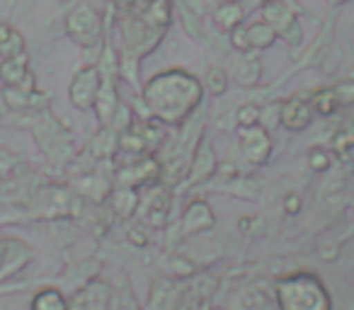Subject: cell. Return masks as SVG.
Instances as JSON below:
<instances>
[{
    "instance_id": "obj_1",
    "label": "cell",
    "mask_w": 354,
    "mask_h": 310,
    "mask_svg": "<svg viewBox=\"0 0 354 310\" xmlns=\"http://www.w3.org/2000/svg\"><path fill=\"white\" fill-rule=\"evenodd\" d=\"M143 102L148 112L165 124L185 122L202 102V83L185 70H165L143 88Z\"/></svg>"
},
{
    "instance_id": "obj_2",
    "label": "cell",
    "mask_w": 354,
    "mask_h": 310,
    "mask_svg": "<svg viewBox=\"0 0 354 310\" xmlns=\"http://www.w3.org/2000/svg\"><path fill=\"white\" fill-rule=\"evenodd\" d=\"M279 310H330V296L323 281L308 271L281 276L277 281Z\"/></svg>"
},
{
    "instance_id": "obj_3",
    "label": "cell",
    "mask_w": 354,
    "mask_h": 310,
    "mask_svg": "<svg viewBox=\"0 0 354 310\" xmlns=\"http://www.w3.org/2000/svg\"><path fill=\"white\" fill-rule=\"evenodd\" d=\"M35 138L39 148L46 153V158L54 163H66L71 158V138L66 128L49 114H41L35 122Z\"/></svg>"
},
{
    "instance_id": "obj_4",
    "label": "cell",
    "mask_w": 354,
    "mask_h": 310,
    "mask_svg": "<svg viewBox=\"0 0 354 310\" xmlns=\"http://www.w3.org/2000/svg\"><path fill=\"white\" fill-rule=\"evenodd\" d=\"M66 32L83 46H95L102 39V20L90 6H78L66 20Z\"/></svg>"
},
{
    "instance_id": "obj_5",
    "label": "cell",
    "mask_w": 354,
    "mask_h": 310,
    "mask_svg": "<svg viewBox=\"0 0 354 310\" xmlns=\"http://www.w3.org/2000/svg\"><path fill=\"white\" fill-rule=\"evenodd\" d=\"M262 20L284 37L289 44H299L301 41V27L296 22V15L284 0H265L262 3Z\"/></svg>"
},
{
    "instance_id": "obj_6",
    "label": "cell",
    "mask_w": 354,
    "mask_h": 310,
    "mask_svg": "<svg viewBox=\"0 0 354 310\" xmlns=\"http://www.w3.org/2000/svg\"><path fill=\"white\" fill-rule=\"evenodd\" d=\"M100 85H102V75H100L97 66H88V68L78 70L71 83V102L78 109H90L97 99Z\"/></svg>"
},
{
    "instance_id": "obj_7",
    "label": "cell",
    "mask_w": 354,
    "mask_h": 310,
    "mask_svg": "<svg viewBox=\"0 0 354 310\" xmlns=\"http://www.w3.org/2000/svg\"><path fill=\"white\" fill-rule=\"evenodd\" d=\"M241 148L250 163H255V165L267 163V158H270V153H272V141H270L267 128L260 126V124L241 128Z\"/></svg>"
},
{
    "instance_id": "obj_8",
    "label": "cell",
    "mask_w": 354,
    "mask_h": 310,
    "mask_svg": "<svg viewBox=\"0 0 354 310\" xmlns=\"http://www.w3.org/2000/svg\"><path fill=\"white\" fill-rule=\"evenodd\" d=\"M32 260V252L20 240H3L0 242V281L17 274L27 262Z\"/></svg>"
},
{
    "instance_id": "obj_9",
    "label": "cell",
    "mask_w": 354,
    "mask_h": 310,
    "mask_svg": "<svg viewBox=\"0 0 354 310\" xmlns=\"http://www.w3.org/2000/svg\"><path fill=\"white\" fill-rule=\"evenodd\" d=\"M0 78H3L6 88L35 90V80H32L30 70H27L25 54L15 56V59H3V64H0Z\"/></svg>"
},
{
    "instance_id": "obj_10",
    "label": "cell",
    "mask_w": 354,
    "mask_h": 310,
    "mask_svg": "<svg viewBox=\"0 0 354 310\" xmlns=\"http://www.w3.org/2000/svg\"><path fill=\"white\" fill-rule=\"evenodd\" d=\"M310 119H313V112H310V104L306 102V99L291 97L281 104L279 124H284L289 131H304L310 124Z\"/></svg>"
},
{
    "instance_id": "obj_11",
    "label": "cell",
    "mask_w": 354,
    "mask_h": 310,
    "mask_svg": "<svg viewBox=\"0 0 354 310\" xmlns=\"http://www.w3.org/2000/svg\"><path fill=\"white\" fill-rule=\"evenodd\" d=\"M216 223V218H214L212 209H209V204L204 202H194L187 206V211H185L183 216V231L185 233H202V231H209V228Z\"/></svg>"
},
{
    "instance_id": "obj_12",
    "label": "cell",
    "mask_w": 354,
    "mask_h": 310,
    "mask_svg": "<svg viewBox=\"0 0 354 310\" xmlns=\"http://www.w3.org/2000/svg\"><path fill=\"white\" fill-rule=\"evenodd\" d=\"M107 298L109 291L104 284H90L88 289H83L73 298V303L68 305V310H107Z\"/></svg>"
},
{
    "instance_id": "obj_13",
    "label": "cell",
    "mask_w": 354,
    "mask_h": 310,
    "mask_svg": "<svg viewBox=\"0 0 354 310\" xmlns=\"http://www.w3.org/2000/svg\"><path fill=\"white\" fill-rule=\"evenodd\" d=\"M167 211H170V192L167 189H158L156 194L148 197V206H146V223L153 228H162L167 221Z\"/></svg>"
},
{
    "instance_id": "obj_14",
    "label": "cell",
    "mask_w": 354,
    "mask_h": 310,
    "mask_svg": "<svg viewBox=\"0 0 354 310\" xmlns=\"http://www.w3.org/2000/svg\"><path fill=\"white\" fill-rule=\"evenodd\" d=\"M95 107H97V117L102 119L104 124L114 119V114H117V109H119L117 90H114V78H102L97 99H95Z\"/></svg>"
},
{
    "instance_id": "obj_15",
    "label": "cell",
    "mask_w": 354,
    "mask_h": 310,
    "mask_svg": "<svg viewBox=\"0 0 354 310\" xmlns=\"http://www.w3.org/2000/svg\"><path fill=\"white\" fill-rule=\"evenodd\" d=\"M156 175H158V163L153 158H146L119 170V182L127 184V187H133V184L146 182L148 177H156Z\"/></svg>"
},
{
    "instance_id": "obj_16",
    "label": "cell",
    "mask_w": 354,
    "mask_h": 310,
    "mask_svg": "<svg viewBox=\"0 0 354 310\" xmlns=\"http://www.w3.org/2000/svg\"><path fill=\"white\" fill-rule=\"evenodd\" d=\"M231 70L238 83L245 85V88H252V85H257V80H260V61L250 54H241L238 59H233Z\"/></svg>"
},
{
    "instance_id": "obj_17",
    "label": "cell",
    "mask_w": 354,
    "mask_h": 310,
    "mask_svg": "<svg viewBox=\"0 0 354 310\" xmlns=\"http://www.w3.org/2000/svg\"><path fill=\"white\" fill-rule=\"evenodd\" d=\"M216 173V158H214V151L209 143L199 146L197 155H194V163H192V182H202V180L212 177Z\"/></svg>"
},
{
    "instance_id": "obj_18",
    "label": "cell",
    "mask_w": 354,
    "mask_h": 310,
    "mask_svg": "<svg viewBox=\"0 0 354 310\" xmlns=\"http://www.w3.org/2000/svg\"><path fill=\"white\" fill-rule=\"evenodd\" d=\"M25 54V39L10 25H0V56L3 59H15Z\"/></svg>"
},
{
    "instance_id": "obj_19",
    "label": "cell",
    "mask_w": 354,
    "mask_h": 310,
    "mask_svg": "<svg viewBox=\"0 0 354 310\" xmlns=\"http://www.w3.org/2000/svg\"><path fill=\"white\" fill-rule=\"evenodd\" d=\"M32 310H68V300L59 289H41L32 298Z\"/></svg>"
},
{
    "instance_id": "obj_20",
    "label": "cell",
    "mask_w": 354,
    "mask_h": 310,
    "mask_svg": "<svg viewBox=\"0 0 354 310\" xmlns=\"http://www.w3.org/2000/svg\"><path fill=\"white\" fill-rule=\"evenodd\" d=\"M245 30H248V41H250V49H267V46H272V44H274V39H277V32L272 30L265 20L252 22V25L245 27Z\"/></svg>"
},
{
    "instance_id": "obj_21",
    "label": "cell",
    "mask_w": 354,
    "mask_h": 310,
    "mask_svg": "<svg viewBox=\"0 0 354 310\" xmlns=\"http://www.w3.org/2000/svg\"><path fill=\"white\" fill-rule=\"evenodd\" d=\"M78 189L93 202H102L109 194V184L107 180H102L100 175H85L83 180H78Z\"/></svg>"
},
{
    "instance_id": "obj_22",
    "label": "cell",
    "mask_w": 354,
    "mask_h": 310,
    "mask_svg": "<svg viewBox=\"0 0 354 310\" xmlns=\"http://www.w3.org/2000/svg\"><path fill=\"white\" fill-rule=\"evenodd\" d=\"M37 97H41V95H37L35 90H22V88H6L3 90V99H6V104L12 109L35 107Z\"/></svg>"
},
{
    "instance_id": "obj_23",
    "label": "cell",
    "mask_w": 354,
    "mask_h": 310,
    "mask_svg": "<svg viewBox=\"0 0 354 310\" xmlns=\"http://www.w3.org/2000/svg\"><path fill=\"white\" fill-rule=\"evenodd\" d=\"M117 148H119V138L114 136V131H109V128L100 131L97 136H95V141L90 143V153H93L95 158H109Z\"/></svg>"
},
{
    "instance_id": "obj_24",
    "label": "cell",
    "mask_w": 354,
    "mask_h": 310,
    "mask_svg": "<svg viewBox=\"0 0 354 310\" xmlns=\"http://www.w3.org/2000/svg\"><path fill=\"white\" fill-rule=\"evenodd\" d=\"M112 206H114V211L119 213V216H131L133 211H136V206H138V194L133 192V187H124V189H119V192H114V197H112Z\"/></svg>"
},
{
    "instance_id": "obj_25",
    "label": "cell",
    "mask_w": 354,
    "mask_h": 310,
    "mask_svg": "<svg viewBox=\"0 0 354 310\" xmlns=\"http://www.w3.org/2000/svg\"><path fill=\"white\" fill-rule=\"evenodd\" d=\"M243 20V8L238 3H223L221 8L216 10V22L223 27V30H233L236 25H241Z\"/></svg>"
},
{
    "instance_id": "obj_26",
    "label": "cell",
    "mask_w": 354,
    "mask_h": 310,
    "mask_svg": "<svg viewBox=\"0 0 354 310\" xmlns=\"http://www.w3.org/2000/svg\"><path fill=\"white\" fill-rule=\"evenodd\" d=\"M337 107L339 104H337V97H335L333 88L318 90V93L313 95V109L320 114V117H330Z\"/></svg>"
},
{
    "instance_id": "obj_27",
    "label": "cell",
    "mask_w": 354,
    "mask_h": 310,
    "mask_svg": "<svg viewBox=\"0 0 354 310\" xmlns=\"http://www.w3.org/2000/svg\"><path fill=\"white\" fill-rule=\"evenodd\" d=\"M207 88L212 95H223L228 88V73L221 68H209L207 70Z\"/></svg>"
},
{
    "instance_id": "obj_28",
    "label": "cell",
    "mask_w": 354,
    "mask_h": 310,
    "mask_svg": "<svg viewBox=\"0 0 354 310\" xmlns=\"http://www.w3.org/2000/svg\"><path fill=\"white\" fill-rule=\"evenodd\" d=\"M352 146H354V128H339L333 138V148L344 158V155L352 151Z\"/></svg>"
},
{
    "instance_id": "obj_29",
    "label": "cell",
    "mask_w": 354,
    "mask_h": 310,
    "mask_svg": "<svg viewBox=\"0 0 354 310\" xmlns=\"http://www.w3.org/2000/svg\"><path fill=\"white\" fill-rule=\"evenodd\" d=\"M255 124H260V107L257 104H243L238 109V126L248 128V126H255Z\"/></svg>"
},
{
    "instance_id": "obj_30",
    "label": "cell",
    "mask_w": 354,
    "mask_h": 310,
    "mask_svg": "<svg viewBox=\"0 0 354 310\" xmlns=\"http://www.w3.org/2000/svg\"><path fill=\"white\" fill-rule=\"evenodd\" d=\"M279 117H281V104L279 102L267 104V107L260 109V126H265V128L279 126Z\"/></svg>"
},
{
    "instance_id": "obj_31",
    "label": "cell",
    "mask_w": 354,
    "mask_h": 310,
    "mask_svg": "<svg viewBox=\"0 0 354 310\" xmlns=\"http://www.w3.org/2000/svg\"><path fill=\"white\" fill-rule=\"evenodd\" d=\"M17 163H20V160H17L15 153L0 148V177H10V175L15 173Z\"/></svg>"
},
{
    "instance_id": "obj_32",
    "label": "cell",
    "mask_w": 354,
    "mask_h": 310,
    "mask_svg": "<svg viewBox=\"0 0 354 310\" xmlns=\"http://www.w3.org/2000/svg\"><path fill=\"white\" fill-rule=\"evenodd\" d=\"M337 104H352L354 102V80H342L333 88Z\"/></svg>"
},
{
    "instance_id": "obj_33",
    "label": "cell",
    "mask_w": 354,
    "mask_h": 310,
    "mask_svg": "<svg viewBox=\"0 0 354 310\" xmlns=\"http://www.w3.org/2000/svg\"><path fill=\"white\" fill-rule=\"evenodd\" d=\"M308 165H310V170H315V173H328L330 155L325 151H320V148H315V151H310V155H308Z\"/></svg>"
},
{
    "instance_id": "obj_34",
    "label": "cell",
    "mask_w": 354,
    "mask_h": 310,
    "mask_svg": "<svg viewBox=\"0 0 354 310\" xmlns=\"http://www.w3.org/2000/svg\"><path fill=\"white\" fill-rule=\"evenodd\" d=\"M231 44L236 46L241 54H248L250 51V41H248V30L243 25H236L231 30Z\"/></svg>"
},
{
    "instance_id": "obj_35",
    "label": "cell",
    "mask_w": 354,
    "mask_h": 310,
    "mask_svg": "<svg viewBox=\"0 0 354 310\" xmlns=\"http://www.w3.org/2000/svg\"><path fill=\"white\" fill-rule=\"evenodd\" d=\"M299 209H301V197L296 192H289L284 199V211L294 216V213H299Z\"/></svg>"
},
{
    "instance_id": "obj_36",
    "label": "cell",
    "mask_w": 354,
    "mask_h": 310,
    "mask_svg": "<svg viewBox=\"0 0 354 310\" xmlns=\"http://www.w3.org/2000/svg\"><path fill=\"white\" fill-rule=\"evenodd\" d=\"M216 170H218V175H221V177H226V180H233L238 175V168L233 163H221V165H216Z\"/></svg>"
},
{
    "instance_id": "obj_37",
    "label": "cell",
    "mask_w": 354,
    "mask_h": 310,
    "mask_svg": "<svg viewBox=\"0 0 354 310\" xmlns=\"http://www.w3.org/2000/svg\"><path fill=\"white\" fill-rule=\"evenodd\" d=\"M129 240H131V242H136L138 247H143V245H146V235H141V231H131V233H129Z\"/></svg>"
},
{
    "instance_id": "obj_38",
    "label": "cell",
    "mask_w": 354,
    "mask_h": 310,
    "mask_svg": "<svg viewBox=\"0 0 354 310\" xmlns=\"http://www.w3.org/2000/svg\"><path fill=\"white\" fill-rule=\"evenodd\" d=\"M330 6H342V3H347V0H328Z\"/></svg>"
},
{
    "instance_id": "obj_39",
    "label": "cell",
    "mask_w": 354,
    "mask_h": 310,
    "mask_svg": "<svg viewBox=\"0 0 354 310\" xmlns=\"http://www.w3.org/2000/svg\"><path fill=\"white\" fill-rule=\"evenodd\" d=\"M233 3H236V0H233Z\"/></svg>"
}]
</instances>
